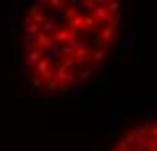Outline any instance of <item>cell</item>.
Listing matches in <instances>:
<instances>
[{"instance_id": "obj_2", "label": "cell", "mask_w": 157, "mask_h": 151, "mask_svg": "<svg viewBox=\"0 0 157 151\" xmlns=\"http://www.w3.org/2000/svg\"><path fill=\"white\" fill-rule=\"evenodd\" d=\"M74 61H76V65H84V64H90V49H88L86 45H80L74 51Z\"/></svg>"}, {"instance_id": "obj_4", "label": "cell", "mask_w": 157, "mask_h": 151, "mask_svg": "<svg viewBox=\"0 0 157 151\" xmlns=\"http://www.w3.org/2000/svg\"><path fill=\"white\" fill-rule=\"evenodd\" d=\"M98 41L102 43V47L110 45L112 41H114V29H112V27H108V25H104V27H102V31H100Z\"/></svg>"}, {"instance_id": "obj_13", "label": "cell", "mask_w": 157, "mask_h": 151, "mask_svg": "<svg viewBox=\"0 0 157 151\" xmlns=\"http://www.w3.org/2000/svg\"><path fill=\"white\" fill-rule=\"evenodd\" d=\"M25 31H27V37H37L41 33L39 25H35V23H29L27 27H25Z\"/></svg>"}, {"instance_id": "obj_5", "label": "cell", "mask_w": 157, "mask_h": 151, "mask_svg": "<svg viewBox=\"0 0 157 151\" xmlns=\"http://www.w3.org/2000/svg\"><path fill=\"white\" fill-rule=\"evenodd\" d=\"M82 14H84V8H82V4H74L71 8H65V10H63L65 21H70V18H74V17H82Z\"/></svg>"}, {"instance_id": "obj_1", "label": "cell", "mask_w": 157, "mask_h": 151, "mask_svg": "<svg viewBox=\"0 0 157 151\" xmlns=\"http://www.w3.org/2000/svg\"><path fill=\"white\" fill-rule=\"evenodd\" d=\"M71 37H78V33H74V31H70L65 25H61V27H57V29L53 31L51 41H53V45H63L65 41L71 39Z\"/></svg>"}, {"instance_id": "obj_17", "label": "cell", "mask_w": 157, "mask_h": 151, "mask_svg": "<svg viewBox=\"0 0 157 151\" xmlns=\"http://www.w3.org/2000/svg\"><path fill=\"white\" fill-rule=\"evenodd\" d=\"M47 6H53V8H61V6H65V2H61V0H47Z\"/></svg>"}, {"instance_id": "obj_15", "label": "cell", "mask_w": 157, "mask_h": 151, "mask_svg": "<svg viewBox=\"0 0 157 151\" xmlns=\"http://www.w3.org/2000/svg\"><path fill=\"white\" fill-rule=\"evenodd\" d=\"M90 76H92V70H82L80 74H78V82H86V80H90Z\"/></svg>"}, {"instance_id": "obj_8", "label": "cell", "mask_w": 157, "mask_h": 151, "mask_svg": "<svg viewBox=\"0 0 157 151\" xmlns=\"http://www.w3.org/2000/svg\"><path fill=\"white\" fill-rule=\"evenodd\" d=\"M96 27H98V25H96V21L92 18V14H84V17H82V29L84 31H94Z\"/></svg>"}, {"instance_id": "obj_6", "label": "cell", "mask_w": 157, "mask_h": 151, "mask_svg": "<svg viewBox=\"0 0 157 151\" xmlns=\"http://www.w3.org/2000/svg\"><path fill=\"white\" fill-rule=\"evenodd\" d=\"M39 29H41V33H45V35H51L53 31L57 29V21H55V18H47V21L41 25Z\"/></svg>"}, {"instance_id": "obj_9", "label": "cell", "mask_w": 157, "mask_h": 151, "mask_svg": "<svg viewBox=\"0 0 157 151\" xmlns=\"http://www.w3.org/2000/svg\"><path fill=\"white\" fill-rule=\"evenodd\" d=\"M59 68L65 72V74H74V70H76V61H74V57H65L61 64H59Z\"/></svg>"}, {"instance_id": "obj_3", "label": "cell", "mask_w": 157, "mask_h": 151, "mask_svg": "<svg viewBox=\"0 0 157 151\" xmlns=\"http://www.w3.org/2000/svg\"><path fill=\"white\" fill-rule=\"evenodd\" d=\"M33 43H35V47H33V49H37V51H41V53L53 45L51 35H45V33H39V35L35 37V41H33Z\"/></svg>"}, {"instance_id": "obj_19", "label": "cell", "mask_w": 157, "mask_h": 151, "mask_svg": "<svg viewBox=\"0 0 157 151\" xmlns=\"http://www.w3.org/2000/svg\"><path fill=\"white\" fill-rule=\"evenodd\" d=\"M131 151H145V147H135V149H131Z\"/></svg>"}, {"instance_id": "obj_7", "label": "cell", "mask_w": 157, "mask_h": 151, "mask_svg": "<svg viewBox=\"0 0 157 151\" xmlns=\"http://www.w3.org/2000/svg\"><path fill=\"white\" fill-rule=\"evenodd\" d=\"M25 59H27V65H31V68H33L37 61H41V59H43V55H41V51H37V49H31V51L25 55Z\"/></svg>"}, {"instance_id": "obj_16", "label": "cell", "mask_w": 157, "mask_h": 151, "mask_svg": "<svg viewBox=\"0 0 157 151\" xmlns=\"http://www.w3.org/2000/svg\"><path fill=\"white\" fill-rule=\"evenodd\" d=\"M31 70H33L31 65H21V68H18V78H27V76L31 74Z\"/></svg>"}, {"instance_id": "obj_12", "label": "cell", "mask_w": 157, "mask_h": 151, "mask_svg": "<svg viewBox=\"0 0 157 151\" xmlns=\"http://www.w3.org/2000/svg\"><path fill=\"white\" fill-rule=\"evenodd\" d=\"M106 12L108 14H118V10H121V2L118 0H112V2H106Z\"/></svg>"}, {"instance_id": "obj_14", "label": "cell", "mask_w": 157, "mask_h": 151, "mask_svg": "<svg viewBox=\"0 0 157 151\" xmlns=\"http://www.w3.org/2000/svg\"><path fill=\"white\" fill-rule=\"evenodd\" d=\"M80 43H82V41H80V37H71V39H67V41H65L63 45H65V47H70L71 51H76L78 47H80Z\"/></svg>"}, {"instance_id": "obj_10", "label": "cell", "mask_w": 157, "mask_h": 151, "mask_svg": "<svg viewBox=\"0 0 157 151\" xmlns=\"http://www.w3.org/2000/svg\"><path fill=\"white\" fill-rule=\"evenodd\" d=\"M45 90H47V96H51V98H53V96L57 94V90H59V84L51 78V80L45 82Z\"/></svg>"}, {"instance_id": "obj_18", "label": "cell", "mask_w": 157, "mask_h": 151, "mask_svg": "<svg viewBox=\"0 0 157 151\" xmlns=\"http://www.w3.org/2000/svg\"><path fill=\"white\" fill-rule=\"evenodd\" d=\"M82 8H88V10L92 12L94 8H96V2H94V0H86V2H84V4H82Z\"/></svg>"}, {"instance_id": "obj_11", "label": "cell", "mask_w": 157, "mask_h": 151, "mask_svg": "<svg viewBox=\"0 0 157 151\" xmlns=\"http://www.w3.org/2000/svg\"><path fill=\"white\" fill-rule=\"evenodd\" d=\"M31 86H33V92H41V88L45 86V80H43V78H41V76H33V78H31Z\"/></svg>"}]
</instances>
